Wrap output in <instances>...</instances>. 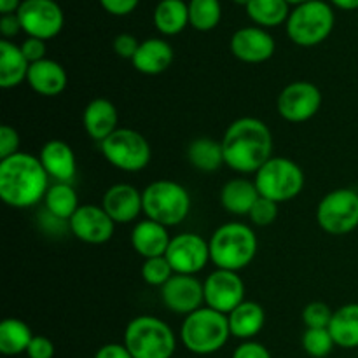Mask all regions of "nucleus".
Wrapping results in <instances>:
<instances>
[{"instance_id": "obj_1", "label": "nucleus", "mask_w": 358, "mask_h": 358, "mask_svg": "<svg viewBox=\"0 0 358 358\" xmlns=\"http://www.w3.org/2000/svg\"><path fill=\"white\" fill-rule=\"evenodd\" d=\"M224 163L238 173H257L273 152V135L257 117H241L231 122L222 138Z\"/></svg>"}, {"instance_id": "obj_2", "label": "nucleus", "mask_w": 358, "mask_h": 358, "mask_svg": "<svg viewBox=\"0 0 358 358\" xmlns=\"http://www.w3.org/2000/svg\"><path fill=\"white\" fill-rule=\"evenodd\" d=\"M49 175L41 159L17 152L0 161V198L13 208H28L45 198Z\"/></svg>"}, {"instance_id": "obj_3", "label": "nucleus", "mask_w": 358, "mask_h": 358, "mask_svg": "<svg viewBox=\"0 0 358 358\" xmlns=\"http://www.w3.org/2000/svg\"><path fill=\"white\" fill-rule=\"evenodd\" d=\"M210 261L217 269L238 273L247 268L257 254V238L247 224L229 222L220 226L210 238Z\"/></svg>"}, {"instance_id": "obj_4", "label": "nucleus", "mask_w": 358, "mask_h": 358, "mask_svg": "<svg viewBox=\"0 0 358 358\" xmlns=\"http://www.w3.org/2000/svg\"><path fill=\"white\" fill-rule=\"evenodd\" d=\"M182 343L196 355H212L224 348L231 336L227 315L219 313L212 308H199L187 315L182 324Z\"/></svg>"}, {"instance_id": "obj_5", "label": "nucleus", "mask_w": 358, "mask_h": 358, "mask_svg": "<svg viewBox=\"0 0 358 358\" xmlns=\"http://www.w3.org/2000/svg\"><path fill=\"white\" fill-rule=\"evenodd\" d=\"M124 346L133 358H171L177 348V339L163 320L142 315L126 325Z\"/></svg>"}, {"instance_id": "obj_6", "label": "nucleus", "mask_w": 358, "mask_h": 358, "mask_svg": "<svg viewBox=\"0 0 358 358\" xmlns=\"http://www.w3.org/2000/svg\"><path fill=\"white\" fill-rule=\"evenodd\" d=\"M143 213L147 219L163 226H178L191 212L187 189L173 180H156L142 192Z\"/></svg>"}, {"instance_id": "obj_7", "label": "nucleus", "mask_w": 358, "mask_h": 358, "mask_svg": "<svg viewBox=\"0 0 358 358\" xmlns=\"http://www.w3.org/2000/svg\"><path fill=\"white\" fill-rule=\"evenodd\" d=\"M334 21V10L327 2L310 0L290 13L287 20V35L294 44L311 48L331 35Z\"/></svg>"}, {"instance_id": "obj_8", "label": "nucleus", "mask_w": 358, "mask_h": 358, "mask_svg": "<svg viewBox=\"0 0 358 358\" xmlns=\"http://www.w3.org/2000/svg\"><path fill=\"white\" fill-rule=\"evenodd\" d=\"M254 182L259 196L275 203H285L303 191L304 173L299 164L289 157H271L255 173Z\"/></svg>"}, {"instance_id": "obj_9", "label": "nucleus", "mask_w": 358, "mask_h": 358, "mask_svg": "<svg viewBox=\"0 0 358 358\" xmlns=\"http://www.w3.org/2000/svg\"><path fill=\"white\" fill-rule=\"evenodd\" d=\"M100 145L105 159L126 173L142 171L152 157L145 136L129 128H117Z\"/></svg>"}, {"instance_id": "obj_10", "label": "nucleus", "mask_w": 358, "mask_h": 358, "mask_svg": "<svg viewBox=\"0 0 358 358\" xmlns=\"http://www.w3.org/2000/svg\"><path fill=\"white\" fill-rule=\"evenodd\" d=\"M317 222L325 233L343 236L358 227V192L336 189L325 194L317 206Z\"/></svg>"}, {"instance_id": "obj_11", "label": "nucleus", "mask_w": 358, "mask_h": 358, "mask_svg": "<svg viewBox=\"0 0 358 358\" xmlns=\"http://www.w3.org/2000/svg\"><path fill=\"white\" fill-rule=\"evenodd\" d=\"M16 14L24 34L42 41L56 37L65 23L62 7L55 0H23Z\"/></svg>"}, {"instance_id": "obj_12", "label": "nucleus", "mask_w": 358, "mask_h": 358, "mask_svg": "<svg viewBox=\"0 0 358 358\" xmlns=\"http://www.w3.org/2000/svg\"><path fill=\"white\" fill-rule=\"evenodd\" d=\"M164 257L175 275H191L203 271L210 261V243L196 233H182L170 241Z\"/></svg>"}, {"instance_id": "obj_13", "label": "nucleus", "mask_w": 358, "mask_h": 358, "mask_svg": "<svg viewBox=\"0 0 358 358\" xmlns=\"http://www.w3.org/2000/svg\"><path fill=\"white\" fill-rule=\"evenodd\" d=\"M278 114L289 122H306L320 110L322 91L308 80H296L283 87L278 96Z\"/></svg>"}, {"instance_id": "obj_14", "label": "nucleus", "mask_w": 358, "mask_h": 358, "mask_svg": "<svg viewBox=\"0 0 358 358\" xmlns=\"http://www.w3.org/2000/svg\"><path fill=\"white\" fill-rule=\"evenodd\" d=\"M205 304L219 313L229 315L245 301V283L238 273L215 269L203 283Z\"/></svg>"}, {"instance_id": "obj_15", "label": "nucleus", "mask_w": 358, "mask_h": 358, "mask_svg": "<svg viewBox=\"0 0 358 358\" xmlns=\"http://www.w3.org/2000/svg\"><path fill=\"white\" fill-rule=\"evenodd\" d=\"M70 231L77 240L87 245H103L114 236L115 222L108 217L103 206L80 205L69 220Z\"/></svg>"}, {"instance_id": "obj_16", "label": "nucleus", "mask_w": 358, "mask_h": 358, "mask_svg": "<svg viewBox=\"0 0 358 358\" xmlns=\"http://www.w3.org/2000/svg\"><path fill=\"white\" fill-rule=\"evenodd\" d=\"M161 299L164 306L178 315H191L203 308L205 289L196 276L173 275L161 287Z\"/></svg>"}, {"instance_id": "obj_17", "label": "nucleus", "mask_w": 358, "mask_h": 358, "mask_svg": "<svg viewBox=\"0 0 358 358\" xmlns=\"http://www.w3.org/2000/svg\"><path fill=\"white\" fill-rule=\"evenodd\" d=\"M231 52L243 63H264L275 55V38L259 27L240 28L231 37Z\"/></svg>"}, {"instance_id": "obj_18", "label": "nucleus", "mask_w": 358, "mask_h": 358, "mask_svg": "<svg viewBox=\"0 0 358 358\" xmlns=\"http://www.w3.org/2000/svg\"><path fill=\"white\" fill-rule=\"evenodd\" d=\"M101 206L115 224L133 222L143 212L142 192L129 184H115L107 189Z\"/></svg>"}, {"instance_id": "obj_19", "label": "nucleus", "mask_w": 358, "mask_h": 358, "mask_svg": "<svg viewBox=\"0 0 358 358\" xmlns=\"http://www.w3.org/2000/svg\"><path fill=\"white\" fill-rule=\"evenodd\" d=\"M38 159H41L42 166L48 171L49 177L55 178L56 182L70 184V180H73V177H76V154H73L72 147L66 142H63V140L55 138L45 142L44 147L41 149Z\"/></svg>"}, {"instance_id": "obj_20", "label": "nucleus", "mask_w": 358, "mask_h": 358, "mask_svg": "<svg viewBox=\"0 0 358 358\" xmlns=\"http://www.w3.org/2000/svg\"><path fill=\"white\" fill-rule=\"evenodd\" d=\"M170 241L171 238L168 234V227L150 219L140 220L131 231L133 248L143 259L163 257L170 247Z\"/></svg>"}, {"instance_id": "obj_21", "label": "nucleus", "mask_w": 358, "mask_h": 358, "mask_svg": "<svg viewBox=\"0 0 358 358\" xmlns=\"http://www.w3.org/2000/svg\"><path fill=\"white\" fill-rule=\"evenodd\" d=\"M117 108L107 98H94L84 108V129L91 138L100 143L117 129Z\"/></svg>"}, {"instance_id": "obj_22", "label": "nucleus", "mask_w": 358, "mask_h": 358, "mask_svg": "<svg viewBox=\"0 0 358 358\" xmlns=\"http://www.w3.org/2000/svg\"><path fill=\"white\" fill-rule=\"evenodd\" d=\"M27 80L35 93L42 96H58L65 91L69 77L58 62L44 58L37 63H31Z\"/></svg>"}, {"instance_id": "obj_23", "label": "nucleus", "mask_w": 358, "mask_h": 358, "mask_svg": "<svg viewBox=\"0 0 358 358\" xmlns=\"http://www.w3.org/2000/svg\"><path fill=\"white\" fill-rule=\"evenodd\" d=\"M171 62H173V49L163 38H147L140 42L138 51L131 59L133 66L145 76H159L170 69Z\"/></svg>"}, {"instance_id": "obj_24", "label": "nucleus", "mask_w": 358, "mask_h": 358, "mask_svg": "<svg viewBox=\"0 0 358 358\" xmlns=\"http://www.w3.org/2000/svg\"><path fill=\"white\" fill-rule=\"evenodd\" d=\"M30 70V62L24 58L20 45L10 41H0V87L13 90L24 83Z\"/></svg>"}, {"instance_id": "obj_25", "label": "nucleus", "mask_w": 358, "mask_h": 358, "mask_svg": "<svg viewBox=\"0 0 358 358\" xmlns=\"http://www.w3.org/2000/svg\"><path fill=\"white\" fill-rule=\"evenodd\" d=\"M231 336L240 339H252L262 331L266 324V313L262 306L254 301H243L236 310L227 315Z\"/></svg>"}, {"instance_id": "obj_26", "label": "nucleus", "mask_w": 358, "mask_h": 358, "mask_svg": "<svg viewBox=\"0 0 358 358\" xmlns=\"http://www.w3.org/2000/svg\"><path fill=\"white\" fill-rule=\"evenodd\" d=\"M259 199L255 182L247 178H233L220 191V203L233 215H248Z\"/></svg>"}, {"instance_id": "obj_27", "label": "nucleus", "mask_w": 358, "mask_h": 358, "mask_svg": "<svg viewBox=\"0 0 358 358\" xmlns=\"http://www.w3.org/2000/svg\"><path fill=\"white\" fill-rule=\"evenodd\" d=\"M329 332L339 348H358V303L345 304L336 310L329 325Z\"/></svg>"}, {"instance_id": "obj_28", "label": "nucleus", "mask_w": 358, "mask_h": 358, "mask_svg": "<svg viewBox=\"0 0 358 358\" xmlns=\"http://www.w3.org/2000/svg\"><path fill=\"white\" fill-rule=\"evenodd\" d=\"M154 24L164 35H177L189 24V3L184 0H161L154 9Z\"/></svg>"}, {"instance_id": "obj_29", "label": "nucleus", "mask_w": 358, "mask_h": 358, "mask_svg": "<svg viewBox=\"0 0 358 358\" xmlns=\"http://www.w3.org/2000/svg\"><path fill=\"white\" fill-rule=\"evenodd\" d=\"M44 206L49 215L65 222V220L72 219L80 205L76 189L72 185L66 182H56L55 185H49L48 192H45Z\"/></svg>"}, {"instance_id": "obj_30", "label": "nucleus", "mask_w": 358, "mask_h": 358, "mask_svg": "<svg viewBox=\"0 0 358 358\" xmlns=\"http://www.w3.org/2000/svg\"><path fill=\"white\" fill-rule=\"evenodd\" d=\"M189 163L199 171L205 173H212V171L219 170L224 163V150L222 142H215V140L208 138V136H201L191 142L187 149Z\"/></svg>"}, {"instance_id": "obj_31", "label": "nucleus", "mask_w": 358, "mask_h": 358, "mask_svg": "<svg viewBox=\"0 0 358 358\" xmlns=\"http://www.w3.org/2000/svg\"><path fill=\"white\" fill-rule=\"evenodd\" d=\"M34 334L30 327L23 320L17 318H6L0 324V353L6 357L27 353Z\"/></svg>"}, {"instance_id": "obj_32", "label": "nucleus", "mask_w": 358, "mask_h": 358, "mask_svg": "<svg viewBox=\"0 0 358 358\" xmlns=\"http://www.w3.org/2000/svg\"><path fill=\"white\" fill-rule=\"evenodd\" d=\"M247 9L248 17L259 27H278L289 20V3L285 0H250Z\"/></svg>"}, {"instance_id": "obj_33", "label": "nucleus", "mask_w": 358, "mask_h": 358, "mask_svg": "<svg viewBox=\"0 0 358 358\" xmlns=\"http://www.w3.org/2000/svg\"><path fill=\"white\" fill-rule=\"evenodd\" d=\"M222 7L219 0H191L189 2V24L199 31H210L220 23Z\"/></svg>"}, {"instance_id": "obj_34", "label": "nucleus", "mask_w": 358, "mask_h": 358, "mask_svg": "<svg viewBox=\"0 0 358 358\" xmlns=\"http://www.w3.org/2000/svg\"><path fill=\"white\" fill-rule=\"evenodd\" d=\"M301 343H303L304 352L313 358L329 357L336 346L329 329H306Z\"/></svg>"}, {"instance_id": "obj_35", "label": "nucleus", "mask_w": 358, "mask_h": 358, "mask_svg": "<svg viewBox=\"0 0 358 358\" xmlns=\"http://www.w3.org/2000/svg\"><path fill=\"white\" fill-rule=\"evenodd\" d=\"M173 275V269H171L170 262L164 255L163 257L145 259L142 266V278L152 287H163Z\"/></svg>"}, {"instance_id": "obj_36", "label": "nucleus", "mask_w": 358, "mask_h": 358, "mask_svg": "<svg viewBox=\"0 0 358 358\" xmlns=\"http://www.w3.org/2000/svg\"><path fill=\"white\" fill-rule=\"evenodd\" d=\"M332 315H334V311H331V308L327 304L320 303V301H315V303H310L308 306H304L303 322L306 325V329H329Z\"/></svg>"}, {"instance_id": "obj_37", "label": "nucleus", "mask_w": 358, "mask_h": 358, "mask_svg": "<svg viewBox=\"0 0 358 358\" xmlns=\"http://www.w3.org/2000/svg\"><path fill=\"white\" fill-rule=\"evenodd\" d=\"M248 217H250V220L255 226H271L276 220V217H278V203L259 196Z\"/></svg>"}, {"instance_id": "obj_38", "label": "nucleus", "mask_w": 358, "mask_h": 358, "mask_svg": "<svg viewBox=\"0 0 358 358\" xmlns=\"http://www.w3.org/2000/svg\"><path fill=\"white\" fill-rule=\"evenodd\" d=\"M20 152V135L9 124L0 126V161Z\"/></svg>"}, {"instance_id": "obj_39", "label": "nucleus", "mask_w": 358, "mask_h": 358, "mask_svg": "<svg viewBox=\"0 0 358 358\" xmlns=\"http://www.w3.org/2000/svg\"><path fill=\"white\" fill-rule=\"evenodd\" d=\"M140 48V42L136 41L135 35L131 34H119L114 38V51L117 52L119 58L124 59H133V56L136 55Z\"/></svg>"}, {"instance_id": "obj_40", "label": "nucleus", "mask_w": 358, "mask_h": 358, "mask_svg": "<svg viewBox=\"0 0 358 358\" xmlns=\"http://www.w3.org/2000/svg\"><path fill=\"white\" fill-rule=\"evenodd\" d=\"M55 345L45 336H34L30 346L27 350L28 358H52L55 357Z\"/></svg>"}, {"instance_id": "obj_41", "label": "nucleus", "mask_w": 358, "mask_h": 358, "mask_svg": "<svg viewBox=\"0 0 358 358\" xmlns=\"http://www.w3.org/2000/svg\"><path fill=\"white\" fill-rule=\"evenodd\" d=\"M21 51H23L24 58L31 63H37L41 59L45 58V44L42 38L35 37H27V41L20 45Z\"/></svg>"}, {"instance_id": "obj_42", "label": "nucleus", "mask_w": 358, "mask_h": 358, "mask_svg": "<svg viewBox=\"0 0 358 358\" xmlns=\"http://www.w3.org/2000/svg\"><path fill=\"white\" fill-rule=\"evenodd\" d=\"M231 358H271V353L268 352L264 345L255 341H245L234 350Z\"/></svg>"}, {"instance_id": "obj_43", "label": "nucleus", "mask_w": 358, "mask_h": 358, "mask_svg": "<svg viewBox=\"0 0 358 358\" xmlns=\"http://www.w3.org/2000/svg\"><path fill=\"white\" fill-rule=\"evenodd\" d=\"M140 0H100L101 7L114 16H126L133 13Z\"/></svg>"}, {"instance_id": "obj_44", "label": "nucleus", "mask_w": 358, "mask_h": 358, "mask_svg": "<svg viewBox=\"0 0 358 358\" xmlns=\"http://www.w3.org/2000/svg\"><path fill=\"white\" fill-rule=\"evenodd\" d=\"M20 31H23V28H21L17 14H2V17H0V34L3 35V38L9 41V38L16 37Z\"/></svg>"}, {"instance_id": "obj_45", "label": "nucleus", "mask_w": 358, "mask_h": 358, "mask_svg": "<svg viewBox=\"0 0 358 358\" xmlns=\"http://www.w3.org/2000/svg\"><path fill=\"white\" fill-rule=\"evenodd\" d=\"M94 358H133L129 350L126 348L124 343L117 345V343H110V345H103L96 353Z\"/></svg>"}, {"instance_id": "obj_46", "label": "nucleus", "mask_w": 358, "mask_h": 358, "mask_svg": "<svg viewBox=\"0 0 358 358\" xmlns=\"http://www.w3.org/2000/svg\"><path fill=\"white\" fill-rule=\"evenodd\" d=\"M23 0H0V14L17 13Z\"/></svg>"}, {"instance_id": "obj_47", "label": "nucleus", "mask_w": 358, "mask_h": 358, "mask_svg": "<svg viewBox=\"0 0 358 358\" xmlns=\"http://www.w3.org/2000/svg\"><path fill=\"white\" fill-rule=\"evenodd\" d=\"M336 7L345 10H353L358 9V0H331Z\"/></svg>"}, {"instance_id": "obj_48", "label": "nucleus", "mask_w": 358, "mask_h": 358, "mask_svg": "<svg viewBox=\"0 0 358 358\" xmlns=\"http://www.w3.org/2000/svg\"><path fill=\"white\" fill-rule=\"evenodd\" d=\"M287 3H289V6H301V3H306V2H310V0H285Z\"/></svg>"}, {"instance_id": "obj_49", "label": "nucleus", "mask_w": 358, "mask_h": 358, "mask_svg": "<svg viewBox=\"0 0 358 358\" xmlns=\"http://www.w3.org/2000/svg\"><path fill=\"white\" fill-rule=\"evenodd\" d=\"M234 3H238V6H245L247 7L248 6V2H250V0H233Z\"/></svg>"}]
</instances>
